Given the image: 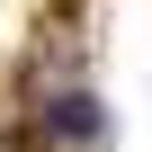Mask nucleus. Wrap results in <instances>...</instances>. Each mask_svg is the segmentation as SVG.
<instances>
[{
    "mask_svg": "<svg viewBox=\"0 0 152 152\" xmlns=\"http://www.w3.org/2000/svg\"><path fill=\"white\" fill-rule=\"evenodd\" d=\"M54 125H63V134H99V107H90V99H63Z\"/></svg>",
    "mask_w": 152,
    "mask_h": 152,
    "instance_id": "nucleus-1",
    "label": "nucleus"
}]
</instances>
